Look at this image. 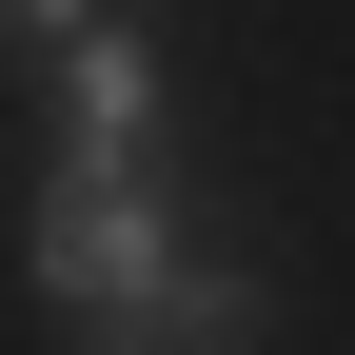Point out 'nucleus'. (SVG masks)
Listing matches in <instances>:
<instances>
[{"mask_svg":"<svg viewBox=\"0 0 355 355\" xmlns=\"http://www.w3.org/2000/svg\"><path fill=\"white\" fill-rule=\"evenodd\" d=\"M20 277L60 296V316H99V336H158L178 277H198L158 158H60V178H40V217H20Z\"/></svg>","mask_w":355,"mask_h":355,"instance_id":"1","label":"nucleus"},{"mask_svg":"<svg viewBox=\"0 0 355 355\" xmlns=\"http://www.w3.org/2000/svg\"><path fill=\"white\" fill-rule=\"evenodd\" d=\"M60 158H158V40L119 20V0L60 40Z\"/></svg>","mask_w":355,"mask_h":355,"instance_id":"2","label":"nucleus"},{"mask_svg":"<svg viewBox=\"0 0 355 355\" xmlns=\"http://www.w3.org/2000/svg\"><path fill=\"white\" fill-rule=\"evenodd\" d=\"M178 355H257V277H237V257H198V277H178V316H158Z\"/></svg>","mask_w":355,"mask_h":355,"instance_id":"3","label":"nucleus"},{"mask_svg":"<svg viewBox=\"0 0 355 355\" xmlns=\"http://www.w3.org/2000/svg\"><path fill=\"white\" fill-rule=\"evenodd\" d=\"M79 20H99V0H0V40H40V60H60Z\"/></svg>","mask_w":355,"mask_h":355,"instance_id":"4","label":"nucleus"},{"mask_svg":"<svg viewBox=\"0 0 355 355\" xmlns=\"http://www.w3.org/2000/svg\"><path fill=\"white\" fill-rule=\"evenodd\" d=\"M99 355H158V336H99Z\"/></svg>","mask_w":355,"mask_h":355,"instance_id":"5","label":"nucleus"}]
</instances>
